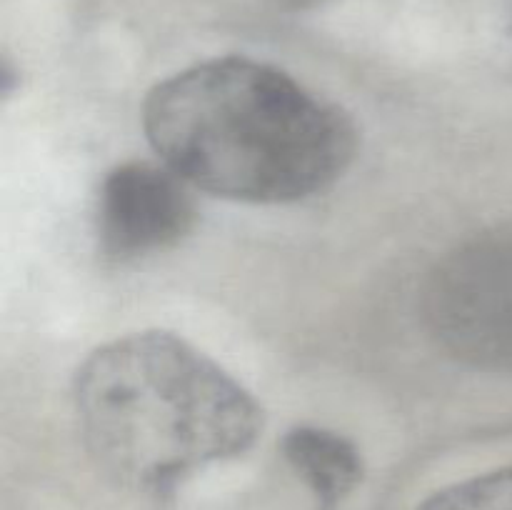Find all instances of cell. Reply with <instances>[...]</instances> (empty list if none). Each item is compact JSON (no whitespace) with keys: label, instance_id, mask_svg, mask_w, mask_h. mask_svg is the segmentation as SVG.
<instances>
[{"label":"cell","instance_id":"8992f818","mask_svg":"<svg viewBox=\"0 0 512 510\" xmlns=\"http://www.w3.org/2000/svg\"><path fill=\"white\" fill-rule=\"evenodd\" d=\"M418 510H512V468L450 485Z\"/></svg>","mask_w":512,"mask_h":510},{"label":"cell","instance_id":"6da1fadb","mask_svg":"<svg viewBox=\"0 0 512 510\" xmlns=\"http://www.w3.org/2000/svg\"><path fill=\"white\" fill-rule=\"evenodd\" d=\"M143 128L188 185L243 203L328 190L355 155V128L298 80L250 58H218L148 93Z\"/></svg>","mask_w":512,"mask_h":510},{"label":"cell","instance_id":"7a4b0ae2","mask_svg":"<svg viewBox=\"0 0 512 510\" xmlns=\"http://www.w3.org/2000/svg\"><path fill=\"white\" fill-rule=\"evenodd\" d=\"M75 410L100 468L155 498L198 468L245 453L263 430L253 395L165 330L95 350L75 378Z\"/></svg>","mask_w":512,"mask_h":510},{"label":"cell","instance_id":"5b68a950","mask_svg":"<svg viewBox=\"0 0 512 510\" xmlns=\"http://www.w3.org/2000/svg\"><path fill=\"white\" fill-rule=\"evenodd\" d=\"M283 455L303 478L320 510H333L363 480V458L348 438L323 428H293L283 438Z\"/></svg>","mask_w":512,"mask_h":510},{"label":"cell","instance_id":"277c9868","mask_svg":"<svg viewBox=\"0 0 512 510\" xmlns=\"http://www.w3.org/2000/svg\"><path fill=\"white\" fill-rule=\"evenodd\" d=\"M195 225V203L175 170L123 163L103 180L98 235L103 253L133 260L178 245Z\"/></svg>","mask_w":512,"mask_h":510},{"label":"cell","instance_id":"3957f363","mask_svg":"<svg viewBox=\"0 0 512 510\" xmlns=\"http://www.w3.org/2000/svg\"><path fill=\"white\" fill-rule=\"evenodd\" d=\"M425 315L435 338L460 360L512 370V233L485 235L438 263Z\"/></svg>","mask_w":512,"mask_h":510},{"label":"cell","instance_id":"52a82bcc","mask_svg":"<svg viewBox=\"0 0 512 510\" xmlns=\"http://www.w3.org/2000/svg\"><path fill=\"white\" fill-rule=\"evenodd\" d=\"M283 3H288V5H310V3H315V0H283Z\"/></svg>","mask_w":512,"mask_h":510}]
</instances>
